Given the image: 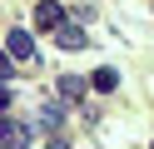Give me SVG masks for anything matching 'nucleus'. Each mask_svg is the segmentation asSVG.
Here are the masks:
<instances>
[{"label": "nucleus", "mask_w": 154, "mask_h": 149, "mask_svg": "<svg viewBox=\"0 0 154 149\" xmlns=\"http://www.w3.org/2000/svg\"><path fill=\"white\" fill-rule=\"evenodd\" d=\"M35 25L40 30H60L65 25V10L55 5V0H40V5H35Z\"/></svg>", "instance_id": "1"}, {"label": "nucleus", "mask_w": 154, "mask_h": 149, "mask_svg": "<svg viewBox=\"0 0 154 149\" xmlns=\"http://www.w3.org/2000/svg\"><path fill=\"white\" fill-rule=\"evenodd\" d=\"M30 129H25V124H15V119H5V114H0V144H30Z\"/></svg>", "instance_id": "2"}, {"label": "nucleus", "mask_w": 154, "mask_h": 149, "mask_svg": "<svg viewBox=\"0 0 154 149\" xmlns=\"http://www.w3.org/2000/svg\"><path fill=\"white\" fill-rule=\"evenodd\" d=\"M5 50H10L15 60H35V40L25 35V30H10V40H5Z\"/></svg>", "instance_id": "3"}, {"label": "nucleus", "mask_w": 154, "mask_h": 149, "mask_svg": "<svg viewBox=\"0 0 154 149\" xmlns=\"http://www.w3.org/2000/svg\"><path fill=\"white\" fill-rule=\"evenodd\" d=\"M55 40H60L65 50H85V30H80V25H60V30H55Z\"/></svg>", "instance_id": "4"}, {"label": "nucleus", "mask_w": 154, "mask_h": 149, "mask_svg": "<svg viewBox=\"0 0 154 149\" xmlns=\"http://www.w3.org/2000/svg\"><path fill=\"white\" fill-rule=\"evenodd\" d=\"M94 89H100V95H109L114 85H119V75H114V70H94V79H90Z\"/></svg>", "instance_id": "5"}, {"label": "nucleus", "mask_w": 154, "mask_h": 149, "mask_svg": "<svg viewBox=\"0 0 154 149\" xmlns=\"http://www.w3.org/2000/svg\"><path fill=\"white\" fill-rule=\"evenodd\" d=\"M60 95H65V99H80V95H85V79H80V75H65V79H60Z\"/></svg>", "instance_id": "6"}, {"label": "nucleus", "mask_w": 154, "mask_h": 149, "mask_svg": "<svg viewBox=\"0 0 154 149\" xmlns=\"http://www.w3.org/2000/svg\"><path fill=\"white\" fill-rule=\"evenodd\" d=\"M10 65H15V55H10V50H0V85L10 79Z\"/></svg>", "instance_id": "7"}, {"label": "nucleus", "mask_w": 154, "mask_h": 149, "mask_svg": "<svg viewBox=\"0 0 154 149\" xmlns=\"http://www.w3.org/2000/svg\"><path fill=\"white\" fill-rule=\"evenodd\" d=\"M5 109H10V89L0 85V114H5Z\"/></svg>", "instance_id": "8"}]
</instances>
